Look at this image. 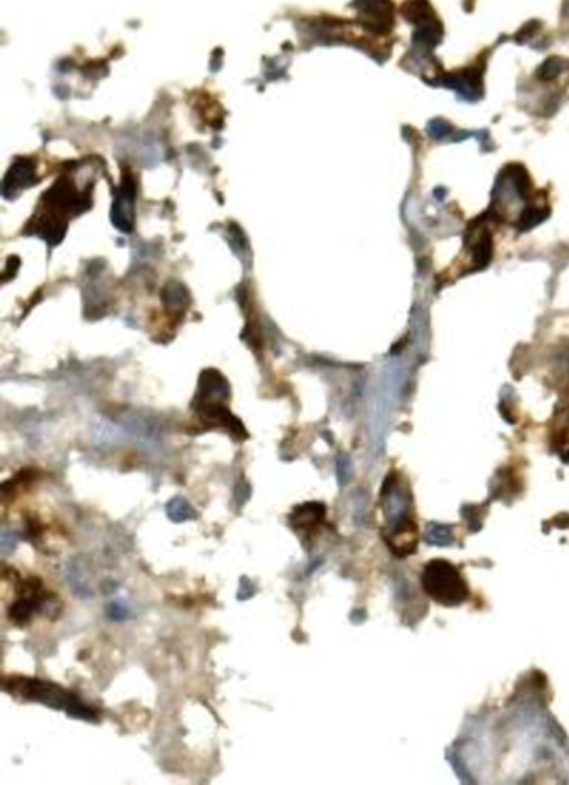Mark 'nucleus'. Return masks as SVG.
Instances as JSON below:
<instances>
[{"instance_id":"obj_1","label":"nucleus","mask_w":569,"mask_h":785,"mask_svg":"<svg viewBox=\"0 0 569 785\" xmlns=\"http://www.w3.org/2000/svg\"><path fill=\"white\" fill-rule=\"evenodd\" d=\"M381 507H383L384 540L389 549L399 557L413 554L418 544V527L414 522L413 500L408 487L398 474H391L384 480L381 490Z\"/></svg>"},{"instance_id":"obj_2","label":"nucleus","mask_w":569,"mask_h":785,"mask_svg":"<svg viewBox=\"0 0 569 785\" xmlns=\"http://www.w3.org/2000/svg\"><path fill=\"white\" fill-rule=\"evenodd\" d=\"M421 585L434 602L446 607L464 604L469 597V587L463 575L448 560L434 559L424 565Z\"/></svg>"},{"instance_id":"obj_3","label":"nucleus","mask_w":569,"mask_h":785,"mask_svg":"<svg viewBox=\"0 0 569 785\" xmlns=\"http://www.w3.org/2000/svg\"><path fill=\"white\" fill-rule=\"evenodd\" d=\"M12 695L22 697V699L34 700L41 704L56 707V709H66L67 712L82 717V719H92L94 715L89 712L87 707L79 702L74 695L67 690L61 689L59 685L51 684L46 680L37 679H12Z\"/></svg>"},{"instance_id":"obj_4","label":"nucleus","mask_w":569,"mask_h":785,"mask_svg":"<svg viewBox=\"0 0 569 785\" xmlns=\"http://www.w3.org/2000/svg\"><path fill=\"white\" fill-rule=\"evenodd\" d=\"M134 199H136V185H134V180L127 177L119 190L114 207H112V222L116 224L117 229L131 232L132 224H134V214H132Z\"/></svg>"},{"instance_id":"obj_5","label":"nucleus","mask_w":569,"mask_h":785,"mask_svg":"<svg viewBox=\"0 0 569 785\" xmlns=\"http://www.w3.org/2000/svg\"><path fill=\"white\" fill-rule=\"evenodd\" d=\"M36 182V167H34L31 160H17L16 164L12 165V169L9 170V174L6 175V179H4L2 194L7 199L17 197L19 192L29 189Z\"/></svg>"},{"instance_id":"obj_6","label":"nucleus","mask_w":569,"mask_h":785,"mask_svg":"<svg viewBox=\"0 0 569 785\" xmlns=\"http://www.w3.org/2000/svg\"><path fill=\"white\" fill-rule=\"evenodd\" d=\"M553 449L564 462H569V407L556 414L553 427Z\"/></svg>"},{"instance_id":"obj_7","label":"nucleus","mask_w":569,"mask_h":785,"mask_svg":"<svg viewBox=\"0 0 569 785\" xmlns=\"http://www.w3.org/2000/svg\"><path fill=\"white\" fill-rule=\"evenodd\" d=\"M424 539H426L428 544L439 545V547H444V545H451L454 542L453 527H451V525L436 524V522H431V524H428V527H426V532H424Z\"/></svg>"},{"instance_id":"obj_8","label":"nucleus","mask_w":569,"mask_h":785,"mask_svg":"<svg viewBox=\"0 0 569 785\" xmlns=\"http://www.w3.org/2000/svg\"><path fill=\"white\" fill-rule=\"evenodd\" d=\"M177 499L172 502L171 507H169V515H171L172 519H176L177 522H181V520L189 519V510H191V505L184 502L181 499V505H177Z\"/></svg>"}]
</instances>
